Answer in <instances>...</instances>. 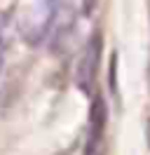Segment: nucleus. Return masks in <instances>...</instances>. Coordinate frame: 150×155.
Listing matches in <instances>:
<instances>
[{
	"mask_svg": "<svg viewBox=\"0 0 150 155\" xmlns=\"http://www.w3.org/2000/svg\"><path fill=\"white\" fill-rule=\"evenodd\" d=\"M101 54H103V40L99 33H94L87 40L82 49V57L77 61V71H75V82L84 94H92L94 85H96V75H99V66H101Z\"/></svg>",
	"mask_w": 150,
	"mask_h": 155,
	"instance_id": "f257e3e1",
	"label": "nucleus"
},
{
	"mask_svg": "<svg viewBox=\"0 0 150 155\" xmlns=\"http://www.w3.org/2000/svg\"><path fill=\"white\" fill-rule=\"evenodd\" d=\"M106 101L101 97H94L92 108H89V125H87V155H92L96 150L99 141L103 139V129H106Z\"/></svg>",
	"mask_w": 150,
	"mask_h": 155,
	"instance_id": "f03ea898",
	"label": "nucleus"
},
{
	"mask_svg": "<svg viewBox=\"0 0 150 155\" xmlns=\"http://www.w3.org/2000/svg\"><path fill=\"white\" fill-rule=\"evenodd\" d=\"M148 87H150V64H148Z\"/></svg>",
	"mask_w": 150,
	"mask_h": 155,
	"instance_id": "39448f33",
	"label": "nucleus"
},
{
	"mask_svg": "<svg viewBox=\"0 0 150 155\" xmlns=\"http://www.w3.org/2000/svg\"><path fill=\"white\" fill-rule=\"evenodd\" d=\"M82 2H84V12H89L94 5H96V0H82Z\"/></svg>",
	"mask_w": 150,
	"mask_h": 155,
	"instance_id": "7ed1b4c3",
	"label": "nucleus"
},
{
	"mask_svg": "<svg viewBox=\"0 0 150 155\" xmlns=\"http://www.w3.org/2000/svg\"><path fill=\"white\" fill-rule=\"evenodd\" d=\"M145 139H148V146H150V120H148V127H145Z\"/></svg>",
	"mask_w": 150,
	"mask_h": 155,
	"instance_id": "20e7f679",
	"label": "nucleus"
}]
</instances>
